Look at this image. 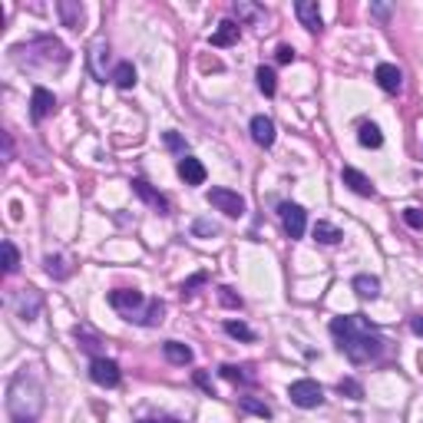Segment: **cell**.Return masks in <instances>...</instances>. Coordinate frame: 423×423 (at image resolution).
Masks as SVG:
<instances>
[{"mask_svg":"<svg viewBox=\"0 0 423 423\" xmlns=\"http://www.w3.org/2000/svg\"><path fill=\"white\" fill-rule=\"evenodd\" d=\"M331 334L337 337V348L348 354L350 364H367V361H373V357H380V350H384V341L367 331V324L361 321V314L334 318V321H331Z\"/></svg>","mask_w":423,"mask_h":423,"instance_id":"obj_1","label":"cell"},{"mask_svg":"<svg viewBox=\"0 0 423 423\" xmlns=\"http://www.w3.org/2000/svg\"><path fill=\"white\" fill-rule=\"evenodd\" d=\"M43 410V384L34 371H20L7 387V413L13 423H37Z\"/></svg>","mask_w":423,"mask_h":423,"instance_id":"obj_2","label":"cell"},{"mask_svg":"<svg viewBox=\"0 0 423 423\" xmlns=\"http://www.w3.org/2000/svg\"><path fill=\"white\" fill-rule=\"evenodd\" d=\"M110 304L119 314H126V321H136V324H159L162 314H165V304L162 301H146L142 291H110Z\"/></svg>","mask_w":423,"mask_h":423,"instance_id":"obj_3","label":"cell"},{"mask_svg":"<svg viewBox=\"0 0 423 423\" xmlns=\"http://www.w3.org/2000/svg\"><path fill=\"white\" fill-rule=\"evenodd\" d=\"M205 199H209V205H215V209L222 212V215H228V218H242L245 215V199L238 192H232V188H209Z\"/></svg>","mask_w":423,"mask_h":423,"instance_id":"obj_4","label":"cell"},{"mask_svg":"<svg viewBox=\"0 0 423 423\" xmlns=\"http://www.w3.org/2000/svg\"><path fill=\"white\" fill-rule=\"evenodd\" d=\"M288 397H291L295 407L311 410V407H321V403H324V390L314 384V380H295V384L288 387Z\"/></svg>","mask_w":423,"mask_h":423,"instance_id":"obj_5","label":"cell"},{"mask_svg":"<svg viewBox=\"0 0 423 423\" xmlns=\"http://www.w3.org/2000/svg\"><path fill=\"white\" fill-rule=\"evenodd\" d=\"M278 215H281V225H285L288 238H301L304 228H308V212L295 205V202H281L278 205Z\"/></svg>","mask_w":423,"mask_h":423,"instance_id":"obj_6","label":"cell"},{"mask_svg":"<svg viewBox=\"0 0 423 423\" xmlns=\"http://www.w3.org/2000/svg\"><path fill=\"white\" fill-rule=\"evenodd\" d=\"M89 377H93V384H100V387H116L123 373H119V364L110 361V357H93Z\"/></svg>","mask_w":423,"mask_h":423,"instance_id":"obj_7","label":"cell"},{"mask_svg":"<svg viewBox=\"0 0 423 423\" xmlns=\"http://www.w3.org/2000/svg\"><path fill=\"white\" fill-rule=\"evenodd\" d=\"M373 80L380 83L384 93H400V89H403V73H400L394 63H380V66L373 70Z\"/></svg>","mask_w":423,"mask_h":423,"instance_id":"obj_8","label":"cell"},{"mask_svg":"<svg viewBox=\"0 0 423 423\" xmlns=\"http://www.w3.org/2000/svg\"><path fill=\"white\" fill-rule=\"evenodd\" d=\"M13 304H17V314H20L24 321H34V318L40 314V304H43V298H40L37 288H24V291L17 295V301H13Z\"/></svg>","mask_w":423,"mask_h":423,"instance_id":"obj_9","label":"cell"},{"mask_svg":"<svg viewBox=\"0 0 423 423\" xmlns=\"http://www.w3.org/2000/svg\"><path fill=\"white\" fill-rule=\"evenodd\" d=\"M53 106H57V96H53L50 89H43V87L34 89V96H30V116H34V123L47 119L53 112Z\"/></svg>","mask_w":423,"mask_h":423,"instance_id":"obj_10","label":"cell"},{"mask_svg":"<svg viewBox=\"0 0 423 423\" xmlns=\"http://www.w3.org/2000/svg\"><path fill=\"white\" fill-rule=\"evenodd\" d=\"M341 179H344V186H348L350 192H357V195H364V199H373V195H377V188H373L371 179H367L364 172H357V169H350V165L341 172Z\"/></svg>","mask_w":423,"mask_h":423,"instance_id":"obj_11","label":"cell"},{"mask_svg":"<svg viewBox=\"0 0 423 423\" xmlns=\"http://www.w3.org/2000/svg\"><path fill=\"white\" fill-rule=\"evenodd\" d=\"M179 175L186 179V186H202L205 182V165L195 156H182L179 159Z\"/></svg>","mask_w":423,"mask_h":423,"instance_id":"obj_12","label":"cell"},{"mask_svg":"<svg viewBox=\"0 0 423 423\" xmlns=\"http://www.w3.org/2000/svg\"><path fill=\"white\" fill-rule=\"evenodd\" d=\"M274 136H278V133H274V123L268 116H255V119H251V139H255L262 149L274 146Z\"/></svg>","mask_w":423,"mask_h":423,"instance_id":"obj_13","label":"cell"},{"mask_svg":"<svg viewBox=\"0 0 423 423\" xmlns=\"http://www.w3.org/2000/svg\"><path fill=\"white\" fill-rule=\"evenodd\" d=\"M295 13H298L301 27H308V30H321V10H318V3H314V0H298V3H295Z\"/></svg>","mask_w":423,"mask_h":423,"instance_id":"obj_14","label":"cell"},{"mask_svg":"<svg viewBox=\"0 0 423 423\" xmlns=\"http://www.w3.org/2000/svg\"><path fill=\"white\" fill-rule=\"evenodd\" d=\"M162 350H165V361L182 364V367H186V364H192V357H195V354H192V348L179 344V341H165V344H162Z\"/></svg>","mask_w":423,"mask_h":423,"instance_id":"obj_15","label":"cell"},{"mask_svg":"<svg viewBox=\"0 0 423 423\" xmlns=\"http://www.w3.org/2000/svg\"><path fill=\"white\" fill-rule=\"evenodd\" d=\"M133 188H136V195H142V199L149 202V205H156V209H159L162 215L169 212V202L162 199L159 192H152V188H149V182H142V179H136V182H133Z\"/></svg>","mask_w":423,"mask_h":423,"instance_id":"obj_16","label":"cell"},{"mask_svg":"<svg viewBox=\"0 0 423 423\" xmlns=\"http://www.w3.org/2000/svg\"><path fill=\"white\" fill-rule=\"evenodd\" d=\"M238 40V24H232V20H225L215 34H212V47H232Z\"/></svg>","mask_w":423,"mask_h":423,"instance_id":"obj_17","label":"cell"},{"mask_svg":"<svg viewBox=\"0 0 423 423\" xmlns=\"http://www.w3.org/2000/svg\"><path fill=\"white\" fill-rule=\"evenodd\" d=\"M354 291H357L361 298H377V295H380V281H377L373 274H357V278H354Z\"/></svg>","mask_w":423,"mask_h":423,"instance_id":"obj_18","label":"cell"},{"mask_svg":"<svg viewBox=\"0 0 423 423\" xmlns=\"http://www.w3.org/2000/svg\"><path fill=\"white\" fill-rule=\"evenodd\" d=\"M112 83L119 89L136 87V66H133V63H119V66L112 70Z\"/></svg>","mask_w":423,"mask_h":423,"instance_id":"obj_19","label":"cell"},{"mask_svg":"<svg viewBox=\"0 0 423 423\" xmlns=\"http://www.w3.org/2000/svg\"><path fill=\"white\" fill-rule=\"evenodd\" d=\"M60 17L66 27L80 30V24H83V7L80 3H70V0H60Z\"/></svg>","mask_w":423,"mask_h":423,"instance_id":"obj_20","label":"cell"},{"mask_svg":"<svg viewBox=\"0 0 423 423\" xmlns=\"http://www.w3.org/2000/svg\"><path fill=\"white\" fill-rule=\"evenodd\" d=\"M314 238H318L321 245H337L344 235H341V228H334L331 222H318L314 225Z\"/></svg>","mask_w":423,"mask_h":423,"instance_id":"obj_21","label":"cell"},{"mask_svg":"<svg viewBox=\"0 0 423 423\" xmlns=\"http://www.w3.org/2000/svg\"><path fill=\"white\" fill-rule=\"evenodd\" d=\"M255 80H258V89H262L265 96H274V89H278V76H274L272 66H258Z\"/></svg>","mask_w":423,"mask_h":423,"instance_id":"obj_22","label":"cell"},{"mask_svg":"<svg viewBox=\"0 0 423 423\" xmlns=\"http://www.w3.org/2000/svg\"><path fill=\"white\" fill-rule=\"evenodd\" d=\"M357 139H361V146H367V149H380V146H384V136H380V129L373 123H364Z\"/></svg>","mask_w":423,"mask_h":423,"instance_id":"obj_23","label":"cell"},{"mask_svg":"<svg viewBox=\"0 0 423 423\" xmlns=\"http://www.w3.org/2000/svg\"><path fill=\"white\" fill-rule=\"evenodd\" d=\"M47 274L57 278V281L70 278V265H66V258H63V255H47Z\"/></svg>","mask_w":423,"mask_h":423,"instance_id":"obj_24","label":"cell"},{"mask_svg":"<svg viewBox=\"0 0 423 423\" xmlns=\"http://www.w3.org/2000/svg\"><path fill=\"white\" fill-rule=\"evenodd\" d=\"M225 334L238 337V341H255V331H251L248 324H242V321H225Z\"/></svg>","mask_w":423,"mask_h":423,"instance_id":"obj_25","label":"cell"},{"mask_svg":"<svg viewBox=\"0 0 423 423\" xmlns=\"http://www.w3.org/2000/svg\"><path fill=\"white\" fill-rule=\"evenodd\" d=\"M17 268H20V255L13 248V242H3V272L13 274Z\"/></svg>","mask_w":423,"mask_h":423,"instance_id":"obj_26","label":"cell"},{"mask_svg":"<svg viewBox=\"0 0 423 423\" xmlns=\"http://www.w3.org/2000/svg\"><path fill=\"white\" fill-rule=\"evenodd\" d=\"M242 410L258 413V417H272V407L268 403H258V400H251V397H242Z\"/></svg>","mask_w":423,"mask_h":423,"instance_id":"obj_27","label":"cell"},{"mask_svg":"<svg viewBox=\"0 0 423 423\" xmlns=\"http://www.w3.org/2000/svg\"><path fill=\"white\" fill-rule=\"evenodd\" d=\"M337 390H341V394H348L350 400H361L364 397V387L357 384V380H350V377H348V380H341V384H337Z\"/></svg>","mask_w":423,"mask_h":423,"instance_id":"obj_28","label":"cell"},{"mask_svg":"<svg viewBox=\"0 0 423 423\" xmlns=\"http://www.w3.org/2000/svg\"><path fill=\"white\" fill-rule=\"evenodd\" d=\"M235 13H238V20H255V17H262V10L251 7V3H235Z\"/></svg>","mask_w":423,"mask_h":423,"instance_id":"obj_29","label":"cell"},{"mask_svg":"<svg viewBox=\"0 0 423 423\" xmlns=\"http://www.w3.org/2000/svg\"><path fill=\"white\" fill-rule=\"evenodd\" d=\"M403 222L410 225V228H423V212L420 209H407L403 212Z\"/></svg>","mask_w":423,"mask_h":423,"instance_id":"obj_30","label":"cell"},{"mask_svg":"<svg viewBox=\"0 0 423 423\" xmlns=\"http://www.w3.org/2000/svg\"><path fill=\"white\" fill-rule=\"evenodd\" d=\"M218 295H222V301L228 304V308H242V298L232 295V288H218Z\"/></svg>","mask_w":423,"mask_h":423,"instance_id":"obj_31","label":"cell"},{"mask_svg":"<svg viewBox=\"0 0 423 423\" xmlns=\"http://www.w3.org/2000/svg\"><path fill=\"white\" fill-rule=\"evenodd\" d=\"M274 57H278V63H291V60H295V47H288V43H285V47H278Z\"/></svg>","mask_w":423,"mask_h":423,"instance_id":"obj_32","label":"cell"},{"mask_svg":"<svg viewBox=\"0 0 423 423\" xmlns=\"http://www.w3.org/2000/svg\"><path fill=\"white\" fill-rule=\"evenodd\" d=\"M222 377H225V380H242L245 373L238 371V367H232V364H225V367H222Z\"/></svg>","mask_w":423,"mask_h":423,"instance_id":"obj_33","label":"cell"},{"mask_svg":"<svg viewBox=\"0 0 423 423\" xmlns=\"http://www.w3.org/2000/svg\"><path fill=\"white\" fill-rule=\"evenodd\" d=\"M199 285H205V274H195V278H188L186 285H182V295H186V291H192V288H199Z\"/></svg>","mask_w":423,"mask_h":423,"instance_id":"obj_34","label":"cell"},{"mask_svg":"<svg viewBox=\"0 0 423 423\" xmlns=\"http://www.w3.org/2000/svg\"><path fill=\"white\" fill-rule=\"evenodd\" d=\"M195 232H199V235H215V225H209V222H195Z\"/></svg>","mask_w":423,"mask_h":423,"instance_id":"obj_35","label":"cell"},{"mask_svg":"<svg viewBox=\"0 0 423 423\" xmlns=\"http://www.w3.org/2000/svg\"><path fill=\"white\" fill-rule=\"evenodd\" d=\"M410 327H413V334H420V337H423V318H413Z\"/></svg>","mask_w":423,"mask_h":423,"instance_id":"obj_36","label":"cell"},{"mask_svg":"<svg viewBox=\"0 0 423 423\" xmlns=\"http://www.w3.org/2000/svg\"><path fill=\"white\" fill-rule=\"evenodd\" d=\"M10 136H7V133H3V159H10Z\"/></svg>","mask_w":423,"mask_h":423,"instance_id":"obj_37","label":"cell"},{"mask_svg":"<svg viewBox=\"0 0 423 423\" xmlns=\"http://www.w3.org/2000/svg\"><path fill=\"white\" fill-rule=\"evenodd\" d=\"M139 423H172V420H139Z\"/></svg>","mask_w":423,"mask_h":423,"instance_id":"obj_38","label":"cell"}]
</instances>
